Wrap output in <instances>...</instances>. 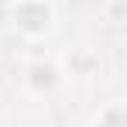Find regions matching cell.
Instances as JSON below:
<instances>
[{"mask_svg": "<svg viewBox=\"0 0 127 127\" xmlns=\"http://www.w3.org/2000/svg\"><path fill=\"white\" fill-rule=\"evenodd\" d=\"M10 21L24 38H45L55 28V10L48 0H10Z\"/></svg>", "mask_w": 127, "mask_h": 127, "instance_id": "6da1fadb", "label": "cell"}, {"mask_svg": "<svg viewBox=\"0 0 127 127\" xmlns=\"http://www.w3.org/2000/svg\"><path fill=\"white\" fill-rule=\"evenodd\" d=\"M93 127H124V103H110L106 110H100L93 117Z\"/></svg>", "mask_w": 127, "mask_h": 127, "instance_id": "7a4b0ae2", "label": "cell"}]
</instances>
